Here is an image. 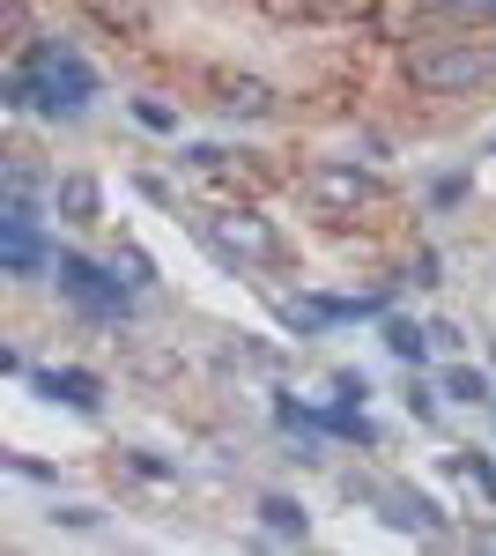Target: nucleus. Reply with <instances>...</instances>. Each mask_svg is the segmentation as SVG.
<instances>
[{
	"label": "nucleus",
	"instance_id": "423d86ee",
	"mask_svg": "<svg viewBox=\"0 0 496 556\" xmlns=\"http://www.w3.org/2000/svg\"><path fill=\"white\" fill-rule=\"evenodd\" d=\"M385 519H393V527H415V534H437V527H445V513H437L422 490H385Z\"/></svg>",
	"mask_w": 496,
	"mask_h": 556
},
{
	"label": "nucleus",
	"instance_id": "f03ea898",
	"mask_svg": "<svg viewBox=\"0 0 496 556\" xmlns=\"http://www.w3.org/2000/svg\"><path fill=\"white\" fill-rule=\"evenodd\" d=\"M207 245L215 253H230V260H275V223L267 215H222V223H207Z\"/></svg>",
	"mask_w": 496,
	"mask_h": 556
},
{
	"label": "nucleus",
	"instance_id": "20e7f679",
	"mask_svg": "<svg viewBox=\"0 0 496 556\" xmlns=\"http://www.w3.org/2000/svg\"><path fill=\"white\" fill-rule=\"evenodd\" d=\"M371 193H378L371 172H356V164H319V172H311V201L327 215H356Z\"/></svg>",
	"mask_w": 496,
	"mask_h": 556
},
{
	"label": "nucleus",
	"instance_id": "4468645a",
	"mask_svg": "<svg viewBox=\"0 0 496 556\" xmlns=\"http://www.w3.org/2000/svg\"><path fill=\"white\" fill-rule=\"evenodd\" d=\"M445 393H453V401H489V379L459 364V371H445Z\"/></svg>",
	"mask_w": 496,
	"mask_h": 556
},
{
	"label": "nucleus",
	"instance_id": "f8f14e48",
	"mask_svg": "<svg viewBox=\"0 0 496 556\" xmlns=\"http://www.w3.org/2000/svg\"><path fill=\"white\" fill-rule=\"evenodd\" d=\"M453 468H459V482H474V490H482V497H489V505H496V468H489V460H482V453H459Z\"/></svg>",
	"mask_w": 496,
	"mask_h": 556
},
{
	"label": "nucleus",
	"instance_id": "0eeeda50",
	"mask_svg": "<svg viewBox=\"0 0 496 556\" xmlns=\"http://www.w3.org/2000/svg\"><path fill=\"white\" fill-rule=\"evenodd\" d=\"M38 393L67 401V408H97V401H104V386L89 379V371H38Z\"/></svg>",
	"mask_w": 496,
	"mask_h": 556
},
{
	"label": "nucleus",
	"instance_id": "39448f33",
	"mask_svg": "<svg viewBox=\"0 0 496 556\" xmlns=\"http://www.w3.org/2000/svg\"><path fill=\"white\" fill-rule=\"evenodd\" d=\"M52 208L67 215V223H97V208H104V186L89 172H67V178H52Z\"/></svg>",
	"mask_w": 496,
	"mask_h": 556
},
{
	"label": "nucleus",
	"instance_id": "9d476101",
	"mask_svg": "<svg viewBox=\"0 0 496 556\" xmlns=\"http://www.w3.org/2000/svg\"><path fill=\"white\" fill-rule=\"evenodd\" d=\"M0 260H8L15 275H38V238H30V223H8V238H0Z\"/></svg>",
	"mask_w": 496,
	"mask_h": 556
},
{
	"label": "nucleus",
	"instance_id": "1a4fd4ad",
	"mask_svg": "<svg viewBox=\"0 0 496 556\" xmlns=\"http://www.w3.org/2000/svg\"><path fill=\"white\" fill-rule=\"evenodd\" d=\"M259 519H267V534H282V542H304L311 534V519L296 497H259Z\"/></svg>",
	"mask_w": 496,
	"mask_h": 556
},
{
	"label": "nucleus",
	"instance_id": "f257e3e1",
	"mask_svg": "<svg viewBox=\"0 0 496 556\" xmlns=\"http://www.w3.org/2000/svg\"><path fill=\"white\" fill-rule=\"evenodd\" d=\"M489 75H496V60L482 45H430V52H415V83L430 89V97H467Z\"/></svg>",
	"mask_w": 496,
	"mask_h": 556
},
{
	"label": "nucleus",
	"instance_id": "f3484780",
	"mask_svg": "<svg viewBox=\"0 0 496 556\" xmlns=\"http://www.w3.org/2000/svg\"><path fill=\"white\" fill-rule=\"evenodd\" d=\"M430 8H496V0H430Z\"/></svg>",
	"mask_w": 496,
	"mask_h": 556
},
{
	"label": "nucleus",
	"instance_id": "6e6552de",
	"mask_svg": "<svg viewBox=\"0 0 496 556\" xmlns=\"http://www.w3.org/2000/svg\"><path fill=\"white\" fill-rule=\"evenodd\" d=\"M222 112H230V119H267V112H275V89L238 75V83H222Z\"/></svg>",
	"mask_w": 496,
	"mask_h": 556
},
{
	"label": "nucleus",
	"instance_id": "2eb2a0df",
	"mask_svg": "<svg viewBox=\"0 0 496 556\" xmlns=\"http://www.w3.org/2000/svg\"><path fill=\"white\" fill-rule=\"evenodd\" d=\"M126 468L141 475V482H170V475H178L170 460H156V453H126Z\"/></svg>",
	"mask_w": 496,
	"mask_h": 556
},
{
	"label": "nucleus",
	"instance_id": "dca6fc26",
	"mask_svg": "<svg viewBox=\"0 0 496 556\" xmlns=\"http://www.w3.org/2000/svg\"><path fill=\"white\" fill-rule=\"evenodd\" d=\"M112 267H126V282H156V267H149V253H133V245H126V253L112 260Z\"/></svg>",
	"mask_w": 496,
	"mask_h": 556
},
{
	"label": "nucleus",
	"instance_id": "7ed1b4c3",
	"mask_svg": "<svg viewBox=\"0 0 496 556\" xmlns=\"http://www.w3.org/2000/svg\"><path fill=\"white\" fill-rule=\"evenodd\" d=\"M52 275H60V290H67V298L82 304V312H126V290H119V275L104 282V275H97V267H89L82 253H60V267H52Z\"/></svg>",
	"mask_w": 496,
	"mask_h": 556
},
{
	"label": "nucleus",
	"instance_id": "9b49d317",
	"mask_svg": "<svg viewBox=\"0 0 496 556\" xmlns=\"http://www.w3.org/2000/svg\"><path fill=\"white\" fill-rule=\"evenodd\" d=\"M422 342H430V327H415V319H385V349H393V356H415V364H422Z\"/></svg>",
	"mask_w": 496,
	"mask_h": 556
},
{
	"label": "nucleus",
	"instance_id": "ddd939ff",
	"mask_svg": "<svg viewBox=\"0 0 496 556\" xmlns=\"http://www.w3.org/2000/svg\"><path fill=\"white\" fill-rule=\"evenodd\" d=\"M133 119H141L149 134H178V112H170V104H156V97H133Z\"/></svg>",
	"mask_w": 496,
	"mask_h": 556
}]
</instances>
